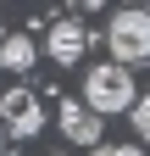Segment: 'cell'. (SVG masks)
I'll use <instances>...</instances> for the list:
<instances>
[{
  "instance_id": "6da1fadb",
  "label": "cell",
  "mask_w": 150,
  "mask_h": 156,
  "mask_svg": "<svg viewBox=\"0 0 150 156\" xmlns=\"http://www.w3.org/2000/svg\"><path fill=\"white\" fill-rule=\"evenodd\" d=\"M134 73H128L122 62H100V67H89L84 73V106L89 112H100V117H117L134 106Z\"/></svg>"
},
{
  "instance_id": "8992f818",
  "label": "cell",
  "mask_w": 150,
  "mask_h": 156,
  "mask_svg": "<svg viewBox=\"0 0 150 156\" xmlns=\"http://www.w3.org/2000/svg\"><path fill=\"white\" fill-rule=\"evenodd\" d=\"M33 62H39V45L28 34H0V67L6 73H33Z\"/></svg>"
},
{
  "instance_id": "ba28073f",
  "label": "cell",
  "mask_w": 150,
  "mask_h": 156,
  "mask_svg": "<svg viewBox=\"0 0 150 156\" xmlns=\"http://www.w3.org/2000/svg\"><path fill=\"white\" fill-rule=\"evenodd\" d=\"M89 156H145V151H139V140L134 145H106L100 140V145H89Z\"/></svg>"
},
{
  "instance_id": "3957f363",
  "label": "cell",
  "mask_w": 150,
  "mask_h": 156,
  "mask_svg": "<svg viewBox=\"0 0 150 156\" xmlns=\"http://www.w3.org/2000/svg\"><path fill=\"white\" fill-rule=\"evenodd\" d=\"M0 128L17 134V140H33V134L45 128V101L33 89H6L0 95Z\"/></svg>"
},
{
  "instance_id": "7a4b0ae2",
  "label": "cell",
  "mask_w": 150,
  "mask_h": 156,
  "mask_svg": "<svg viewBox=\"0 0 150 156\" xmlns=\"http://www.w3.org/2000/svg\"><path fill=\"white\" fill-rule=\"evenodd\" d=\"M106 45H111V56L122 67H145L150 62V11H139V6L117 11L111 28H106Z\"/></svg>"
},
{
  "instance_id": "277c9868",
  "label": "cell",
  "mask_w": 150,
  "mask_h": 156,
  "mask_svg": "<svg viewBox=\"0 0 150 156\" xmlns=\"http://www.w3.org/2000/svg\"><path fill=\"white\" fill-rule=\"evenodd\" d=\"M84 50H89V28L78 23V17H61V23H50L39 56H50L56 67H78V56H84Z\"/></svg>"
},
{
  "instance_id": "52a82bcc",
  "label": "cell",
  "mask_w": 150,
  "mask_h": 156,
  "mask_svg": "<svg viewBox=\"0 0 150 156\" xmlns=\"http://www.w3.org/2000/svg\"><path fill=\"white\" fill-rule=\"evenodd\" d=\"M128 117H134V140H145V145H150V89H145V95H134Z\"/></svg>"
},
{
  "instance_id": "7c38bea8",
  "label": "cell",
  "mask_w": 150,
  "mask_h": 156,
  "mask_svg": "<svg viewBox=\"0 0 150 156\" xmlns=\"http://www.w3.org/2000/svg\"><path fill=\"white\" fill-rule=\"evenodd\" d=\"M145 6H150V0H145Z\"/></svg>"
},
{
  "instance_id": "30bf717a",
  "label": "cell",
  "mask_w": 150,
  "mask_h": 156,
  "mask_svg": "<svg viewBox=\"0 0 150 156\" xmlns=\"http://www.w3.org/2000/svg\"><path fill=\"white\" fill-rule=\"evenodd\" d=\"M0 151H6V128H0Z\"/></svg>"
},
{
  "instance_id": "8fae6325",
  "label": "cell",
  "mask_w": 150,
  "mask_h": 156,
  "mask_svg": "<svg viewBox=\"0 0 150 156\" xmlns=\"http://www.w3.org/2000/svg\"><path fill=\"white\" fill-rule=\"evenodd\" d=\"M0 34H6V17H0Z\"/></svg>"
},
{
  "instance_id": "9c48e42d",
  "label": "cell",
  "mask_w": 150,
  "mask_h": 156,
  "mask_svg": "<svg viewBox=\"0 0 150 156\" xmlns=\"http://www.w3.org/2000/svg\"><path fill=\"white\" fill-rule=\"evenodd\" d=\"M78 6H89V11H100V6H111V0H78Z\"/></svg>"
},
{
  "instance_id": "5b68a950",
  "label": "cell",
  "mask_w": 150,
  "mask_h": 156,
  "mask_svg": "<svg viewBox=\"0 0 150 156\" xmlns=\"http://www.w3.org/2000/svg\"><path fill=\"white\" fill-rule=\"evenodd\" d=\"M56 123H61V134L72 145H100V112H89L84 101H67V95H56Z\"/></svg>"
}]
</instances>
